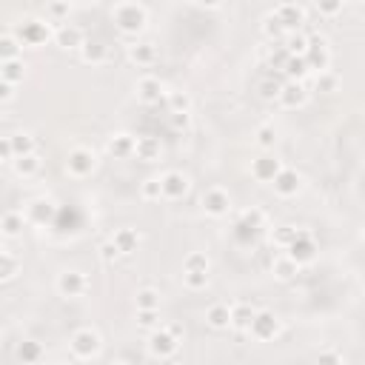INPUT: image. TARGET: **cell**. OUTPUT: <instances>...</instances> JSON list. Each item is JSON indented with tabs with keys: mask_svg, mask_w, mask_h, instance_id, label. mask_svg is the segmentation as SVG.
Returning a JSON list of instances; mask_svg holds the SVG:
<instances>
[{
	"mask_svg": "<svg viewBox=\"0 0 365 365\" xmlns=\"http://www.w3.org/2000/svg\"><path fill=\"white\" fill-rule=\"evenodd\" d=\"M112 20L120 35L126 37H137L145 23H149V9H145L143 3H114L112 6Z\"/></svg>",
	"mask_w": 365,
	"mask_h": 365,
	"instance_id": "obj_1",
	"label": "cell"
},
{
	"mask_svg": "<svg viewBox=\"0 0 365 365\" xmlns=\"http://www.w3.org/2000/svg\"><path fill=\"white\" fill-rule=\"evenodd\" d=\"M69 346H71V354H75L78 359H94L97 354H100L103 339L94 328H78L75 334H71Z\"/></svg>",
	"mask_w": 365,
	"mask_h": 365,
	"instance_id": "obj_2",
	"label": "cell"
},
{
	"mask_svg": "<svg viewBox=\"0 0 365 365\" xmlns=\"http://www.w3.org/2000/svg\"><path fill=\"white\" fill-rule=\"evenodd\" d=\"M145 348H149V354L154 359H168V357H175L177 348H180V339L168 331V328H154L149 331V339H145Z\"/></svg>",
	"mask_w": 365,
	"mask_h": 365,
	"instance_id": "obj_3",
	"label": "cell"
},
{
	"mask_svg": "<svg viewBox=\"0 0 365 365\" xmlns=\"http://www.w3.org/2000/svg\"><path fill=\"white\" fill-rule=\"evenodd\" d=\"M94 168H97V157H94L91 149H83V145H78V149L69 152V157H66V172L75 177V180L91 177Z\"/></svg>",
	"mask_w": 365,
	"mask_h": 365,
	"instance_id": "obj_4",
	"label": "cell"
},
{
	"mask_svg": "<svg viewBox=\"0 0 365 365\" xmlns=\"http://www.w3.org/2000/svg\"><path fill=\"white\" fill-rule=\"evenodd\" d=\"M303 60H305L308 71H320V75H323V71H328V66H331V48L326 43V37H320V35L308 37V48H305Z\"/></svg>",
	"mask_w": 365,
	"mask_h": 365,
	"instance_id": "obj_5",
	"label": "cell"
},
{
	"mask_svg": "<svg viewBox=\"0 0 365 365\" xmlns=\"http://www.w3.org/2000/svg\"><path fill=\"white\" fill-rule=\"evenodd\" d=\"M246 334H251L257 343H269V339H274L277 334H280V320H277V314L274 311H254V320H251V326H249V331Z\"/></svg>",
	"mask_w": 365,
	"mask_h": 365,
	"instance_id": "obj_6",
	"label": "cell"
},
{
	"mask_svg": "<svg viewBox=\"0 0 365 365\" xmlns=\"http://www.w3.org/2000/svg\"><path fill=\"white\" fill-rule=\"evenodd\" d=\"M17 43L20 46H32V48H37V46H43L48 37V23H43V20H35V17H29V20H23L20 26H17Z\"/></svg>",
	"mask_w": 365,
	"mask_h": 365,
	"instance_id": "obj_7",
	"label": "cell"
},
{
	"mask_svg": "<svg viewBox=\"0 0 365 365\" xmlns=\"http://www.w3.org/2000/svg\"><path fill=\"white\" fill-rule=\"evenodd\" d=\"M285 254L294 260L297 265H308V262H314V257H317V242H314V237L308 231L300 229L297 231V240L285 249Z\"/></svg>",
	"mask_w": 365,
	"mask_h": 365,
	"instance_id": "obj_8",
	"label": "cell"
},
{
	"mask_svg": "<svg viewBox=\"0 0 365 365\" xmlns=\"http://www.w3.org/2000/svg\"><path fill=\"white\" fill-rule=\"evenodd\" d=\"M274 17H277V23L285 29V35H291V32H300V26L305 23V6H300V3H280L274 12H271Z\"/></svg>",
	"mask_w": 365,
	"mask_h": 365,
	"instance_id": "obj_9",
	"label": "cell"
},
{
	"mask_svg": "<svg viewBox=\"0 0 365 365\" xmlns=\"http://www.w3.org/2000/svg\"><path fill=\"white\" fill-rule=\"evenodd\" d=\"M86 288H89V280H86L83 271L69 269V271L57 274V294H60V297H69V300L83 297V294H86Z\"/></svg>",
	"mask_w": 365,
	"mask_h": 365,
	"instance_id": "obj_10",
	"label": "cell"
},
{
	"mask_svg": "<svg viewBox=\"0 0 365 365\" xmlns=\"http://www.w3.org/2000/svg\"><path fill=\"white\" fill-rule=\"evenodd\" d=\"M203 211L208 217H226L231 211V197H229V191L220 188V186H211L206 188L203 194Z\"/></svg>",
	"mask_w": 365,
	"mask_h": 365,
	"instance_id": "obj_11",
	"label": "cell"
},
{
	"mask_svg": "<svg viewBox=\"0 0 365 365\" xmlns=\"http://www.w3.org/2000/svg\"><path fill=\"white\" fill-rule=\"evenodd\" d=\"M188 177L183 172H166L160 177V191H163V200H180L188 194Z\"/></svg>",
	"mask_w": 365,
	"mask_h": 365,
	"instance_id": "obj_12",
	"label": "cell"
},
{
	"mask_svg": "<svg viewBox=\"0 0 365 365\" xmlns=\"http://www.w3.org/2000/svg\"><path fill=\"white\" fill-rule=\"evenodd\" d=\"M134 91H137V100L145 103V106H157L163 97H166V89H163L160 78H152V75L140 78L137 86H134Z\"/></svg>",
	"mask_w": 365,
	"mask_h": 365,
	"instance_id": "obj_13",
	"label": "cell"
},
{
	"mask_svg": "<svg viewBox=\"0 0 365 365\" xmlns=\"http://www.w3.org/2000/svg\"><path fill=\"white\" fill-rule=\"evenodd\" d=\"M280 172H283V163H280L274 154H260V157L251 163V177L260 180V183H271Z\"/></svg>",
	"mask_w": 365,
	"mask_h": 365,
	"instance_id": "obj_14",
	"label": "cell"
},
{
	"mask_svg": "<svg viewBox=\"0 0 365 365\" xmlns=\"http://www.w3.org/2000/svg\"><path fill=\"white\" fill-rule=\"evenodd\" d=\"M55 214H57V206L52 200H32L23 217H26V223L46 226V223H55Z\"/></svg>",
	"mask_w": 365,
	"mask_h": 365,
	"instance_id": "obj_15",
	"label": "cell"
},
{
	"mask_svg": "<svg viewBox=\"0 0 365 365\" xmlns=\"http://www.w3.org/2000/svg\"><path fill=\"white\" fill-rule=\"evenodd\" d=\"M80 57H83L86 63H91V66H103V63L112 57V48H109V43L100 40V37H89V40L80 46Z\"/></svg>",
	"mask_w": 365,
	"mask_h": 365,
	"instance_id": "obj_16",
	"label": "cell"
},
{
	"mask_svg": "<svg viewBox=\"0 0 365 365\" xmlns=\"http://www.w3.org/2000/svg\"><path fill=\"white\" fill-rule=\"evenodd\" d=\"M305 100H308V91H305L303 83H294V80H285L283 83L280 97H277V103L283 109H300V106H305Z\"/></svg>",
	"mask_w": 365,
	"mask_h": 365,
	"instance_id": "obj_17",
	"label": "cell"
},
{
	"mask_svg": "<svg viewBox=\"0 0 365 365\" xmlns=\"http://www.w3.org/2000/svg\"><path fill=\"white\" fill-rule=\"evenodd\" d=\"M300 183H303L300 175L294 172V168H285V166H283V172L271 180V186H274V191L280 194V197H294V194L300 191Z\"/></svg>",
	"mask_w": 365,
	"mask_h": 365,
	"instance_id": "obj_18",
	"label": "cell"
},
{
	"mask_svg": "<svg viewBox=\"0 0 365 365\" xmlns=\"http://www.w3.org/2000/svg\"><path fill=\"white\" fill-rule=\"evenodd\" d=\"M126 55H129V60L134 66H152L157 60V46L149 43V40H134Z\"/></svg>",
	"mask_w": 365,
	"mask_h": 365,
	"instance_id": "obj_19",
	"label": "cell"
},
{
	"mask_svg": "<svg viewBox=\"0 0 365 365\" xmlns=\"http://www.w3.org/2000/svg\"><path fill=\"white\" fill-rule=\"evenodd\" d=\"M112 242L117 246L120 257H123V254H134L140 249V242H143V234L137 229H117L114 237H112Z\"/></svg>",
	"mask_w": 365,
	"mask_h": 365,
	"instance_id": "obj_20",
	"label": "cell"
},
{
	"mask_svg": "<svg viewBox=\"0 0 365 365\" xmlns=\"http://www.w3.org/2000/svg\"><path fill=\"white\" fill-rule=\"evenodd\" d=\"M55 43L60 48H66V52H71V48H80L86 43V35L78 26H71V23H63V26L55 32Z\"/></svg>",
	"mask_w": 365,
	"mask_h": 365,
	"instance_id": "obj_21",
	"label": "cell"
},
{
	"mask_svg": "<svg viewBox=\"0 0 365 365\" xmlns=\"http://www.w3.org/2000/svg\"><path fill=\"white\" fill-rule=\"evenodd\" d=\"M160 140L157 137H149V134H145V137H137L134 140V157L137 160H143V163H157L160 160Z\"/></svg>",
	"mask_w": 365,
	"mask_h": 365,
	"instance_id": "obj_22",
	"label": "cell"
},
{
	"mask_svg": "<svg viewBox=\"0 0 365 365\" xmlns=\"http://www.w3.org/2000/svg\"><path fill=\"white\" fill-rule=\"evenodd\" d=\"M206 323H208L214 331H226V328H231V305H229V303H214V305H208V311H206Z\"/></svg>",
	"mask_w": 365,
	"mask_h": 365,
	"instance_id": "obj_23",
	"label": "cell"
},
{
	"mask_svg": "<svg viewBox=\"0 0 365 365\" xmlns=\"http://www.w3.org/2000/svg\"><path fill=\"white\" fill-rule=\"evenodd\" d=\"M134 140H137V137H132V134H126V132L114 134V137L109 140V154L117 157V160H129V157H134Z\"/></svg>",
	"mask_w": 365,
	"mask_h": 365,
	"instance_id": "obj_24",
	"label": "cell"
},
{
	"mask_svg": "<svg viewBox=\"0 0 365 365\" xmlns=\"http://www.w3.org/2000/svg\"><path fill=\"white\" fill-rule=\"evenodd\" d=\"M271 274H274L280 283H288V280H294V277L300 274V265L291 260L288 254H277V257L271 260Z\"/></svg>",
	"mask_w": 365,
	"mask_h": 365,
	"instance_id": "obj_25",
	"label": "cell"
},
{
	"mask_svg": "<svg viewBox=\"0 0 365 365\" xmlns=\"http://www.w3.org/2000/svg\"><path fill=\"white\" fill-rule=\"evenodd\" d=\"M23 229H26V217H23L20 211H6L3 217H0V234L3 237H20Z\"/></svg>",
	"mask_w": 365,
	"mask_h": 365,
	"instance_id": "obj_26",
	"label": "cell"
},
{
	"mask_svg": "<svg viewBox=\"0 0 365 365\" xmlns=\"http://www.w3.org/2000/svg\"><path fill=\"white\" fill-rule=\"evenodd\" d=\"M40 166H43V160H40L37 152H35V154H26V157H15V160H12V168H15V175H17V177H35V175L40 172Z\"/></svg>",
	"mask_w": 365,
	"mask_h": 365,
	"instance_id": "obj_27",
	"label": "cell"
},
{
	"mask_svg": "<svg viewBox=\"0 0 365 365\" xmlns=\"http://www.w3.org/2000/svg\"><path fill=\"white\" fill-rule=\"evenodd\" d=\"M254 311H257V308H251L249 303L231 305V328H234V331H249V326H251V320H254Z\"/></svg>",
	"mask_w": 365,
	"mask_h": 365,
	"instance_id": "obj_28",
	"label": "cell"
},
{
	"mask_svg": "<svg viewBox=\"0 0 365 365\" xmlns=\"http://www.w3.org/2000/svg\"><path fill=\"white\" fill-rule=\"evenodd\" d=\"M26 78V63L23 60H9V63H0V80L9 83V86H17Z\"/></svg>",
	"mask_w": 365,
	"mask_h": 365,
	"instance_id": "obj_29",
	"label": "cell"
},
{
	"mask_svg": "<svg viewBox=\"0 0 365 365\" xmlns=\"http://www.w3.org/2000/svg\"><path fill=\"white\" fill-rule=\"evenodd\" d=\"M285 52L291 55V57H303L305 55V48H308V35H303V32H291V35H285V40L280 43Z\"/></svg>",
	"mask_w": 365,
	"mask_h": 365,
	"instance_id": "obj_30",
	"label": "cell"
},
{
	"mask_svg": "<svg viewBox=\"0 0 365 365\" xmlns=\"http://www.w3.org/2000/svg\"><path fill=\"white\" fill-rule=\"evenodd\" d=\"M283 78L280 75H274V71H269L262 80H260V97L262 100H277L280 97V89H283Z\"/></svg>",
	"mask_w": 365,
	"mask_h": 365,
	"instance_id": "obj_31",
	"label": "cell"
},
{
	"mask_svg": "<svg viewBox=\"0 0 365 365\" xmlns=\"http://www.w3.org/2000/svg\"><path fill=\"white\" fill-rule=\"evenodd\" d=\"M166 103H168V114H191V97H188V91H168Z\"/></svg>",
	"mask_w": 365,
	"mask_h": 365,
	"instance_id": "obj_32",
	"label": "cell"
},
{
	"mask_svg": "<svg viewBox=\"0 0 365 365\" xmlns=\"http://www.w3.org/2000/svg\"><path fill=\"white\" fill-rule=\"evenodd\" d=\"M9 143H12V154H15V157L35 154V137H32V134H26V132L12 134V137H9Z\"/></svg>",
	"mask_w": 365,
	"mask_h": 365,
	"instance_id": "obj_33",
	"label": "cell"
},
{
	"mask_svg": "<svg viewBox=\"0 0 365 365\" xmlns=\"http://www.w3.org/2000/svg\"><path fill=\"white\" fill-rule=\"evenodd\" d=\"M40 357H43V346L37 343V339H23V343L17 346V359H20V362L32 365V362H37Z\"/></svg>",
	"mask_w": 365,
	"mask_h": 365,
	"instance_id": "obj_34",
	"label": "cell"
},
{
	"mask_svg": "<svg viewBox=\"0 0 365 365\" xmlns=\"http://www.w3.org/2000/svg\"><path fill=\"white\" fill-rule=\"evenodd\" d=\"M20 60V43L15 35H0V63Z\"/></svg>",
	"mask_w": 365,
	"mask_h": 365,
	"instance_id": "obj_35",
	"label": "cell"
},
{
	"mask_svg": "<svg viewBox=\"0 0 365 365\" xmlns=\"http://www.w3.org/2000/svg\"><path fill=\"white\" fill-rule=\"evenodd\" d=\"M134 303H137V311H157L160 308V291L157 288H140Z\"/></svg>",
	"mask_w": 365,
	"mask_h": 365,
	"instance_id": "obj_36",
	"label": "cell"
},
{
	"mask_svg": "<svg viewBox=\"0 0 365 365\" xmlns=\"http://www.w3.org/2000/svg\"><path fill=\"white\" fill-rule=\"evenodd\" d=\"M308 75V66L303 57H288L285 69H283V78L285 80H294V83H303V78Z\"/></svg>",
	"mask_w": 365,
	"mask_h": 365,
	"instance_id": "obj_37",
	"label": "cell"
},
{
	"mask_svg": "<svg viewBox=\"0 0 365 365\" xmlns=\"http://www.w3.org/2000/svg\"><path fill=\"white\" fill-rule=\"evenodd\" d=\"M20 271V260L15 257V254H9L6 249L0 251V283H6V280H12L15 274Z\"/></svg>",
	"mask_w": 365,
	"mask_h": 365,
	"instance_id": "obj_38",
	"label": "cell"
},
{
	"mask_svg": "<svg viewBox=\"0 0 365 365\" xmlns=\"http://www.w3.org/2000/svg\"><path fill=\"white\" fill-rule=\"evenodd\" d=\"M183 271H211V260H208V254L206 251H191L188 257H186V262H183Z\"/></svg>",
	"mask_w": 365,
	"mask_h": 365,
	"instance_id": "obj_39",
	"label": "cell"
},
{
	"mask_svg": "<svg viewBox=\"0 0 365 365\" xmlns=\"http://www.w3.org/2000/svg\"><path fill=\"white\" fill-rule=\"evenodd\" d=\"M140 197H143L145 203H157V200H163L160 177H145V180L140 183Z\"/></svg>",
	"mask_w": 365,
	"mask_h": 365,
	"instance_id": "obj_40",
	"label": "cell"
},
{
	"mask_svg": "<svg viewBox=\"0 0 365 365\" xmlns=\"http://www.w3.org/2000/svg\"><path fill=\"white\" fill-rule=\"evenodd\" d=\"M297 231H300V229H294V226H280V229H274L271 242H274L277 249H283V251H285V249L291 246V242L297 240Z\"/></svg>",
	"mask_w": 365,
	"mask_h": 365,
	"instance_id": "obj_41",
	"label": "cell"
},
{
	"mask_svg": "<svg viewBox=\"0 0 365 365\" xmlns=\"http://www.w3.org/2000/svg\"><path fill=\"white\" fill-rule=\"evenodd\" d=\"M262 32H265V37L274 40V43H283V40H285V29L277 23L274 15H265V20H262Z\"/></svg>",
	"mask_w": 365,
	"mask_h": 365,
	"instance_id": "obj_42",
	"label": "cell"
},
{
	"mask_svg": "<svg viewBox=\"0 0 365 365\" xmlns=\"http://www.w3.org/2000/svg\"><path fill=\"white\" fill-rule=\"evenodd\" d=\"M254 137H257V145H260V149L269 152V149H274V143H277V129L265 123V126H260V129H257V134H254Z\"/></svg>",
	"mask_w": 365,
	"mask_h": 365,
	"instance_id": "obj_43",
	"label": "cell"
},
{
	"mask_svg": "<svg viewBox=\"0 0 365 365\" xmlns=\"http://www.w3.org/2000/svg\"><path fill=\"white\" fill-rule=\"evenodd\" d=\"M240 223H242V226H249L251 231H257V234H260V229L265 226V214H262L260 208H249V211H242Z\"/></svg>",
	"mask_w": 365,
	"mask_h": 365,
	"instance_id": "obj_44",
	"label": "cell"
},
{
	"mask_svg": "<svg viewBox=\"0 0 365 365\" xmlns=\"http://www.w3.org/2000/svg\"><path fill=\"white\" fill-rule=\"evenodd\" d=\"M183 283L188 291H203L208 285V274L206 271H183Z\"/></svg>",
	"mask_w": 365,
	"mask_h": 365,
	"instance_id": "obj_45",
	"label": "cell"
},
{
	"mask_svg": "<svg viewBox=\"0 0 365 365\" xmlns=\"http://www.w3.org/2000/svg\"><path fill=\"white\" fill-rule=\"evenodd\" d=\"M137 326L145 331L160 328V308L157 311H137Z\"/></svg>",
	"mask_w": 365,
	"mask_h": 365,
	"instance_id": "obj_46",
	"label": "cell"
},
{
	"mask_svg": "<svg viewBox=\"0 0 365 365\" xmlns=\"http://www.w3.org/2000/svg\"><path fill=\"white\" fill-rule=\"evenodd\" d=\"M288 57H291V55L285 52V48H283L280 43H274V46H271V55H269V66L283 71V69H285V63H288Z\"/></svg>",
	"mask_w": 365,
	"mask_h": 365,
	"instance_id": "obj_47",
	"label": "cell"
},
{
	"mask_svg": "<svg viewBox=\"0 0 365 365\" xmlns=\"http://www.w3.org/2000/svg\"><path fill=\"white\" fill-rule=\"evenodd\" d=\"M337 86H339V80H337V75H331V71H323V75H317V91H337Z\"/></svg>",
	"mask_w": 365,
	"mask_h": 365,
	"instance_id": "obj_48",
	"label": "cell"
},
{
	"mask_svg": "<svg viewBox=\"0 0 365 365\" xmlns=\"http://www.w3.org/2000/svg\"><path fill=\"white\" fill-rule=\"evenodd\" d=\"M168 126H172V132H188L191 126V114H168Z\"/></svg>",
	"mask_w": 365,
	"mask_h": 365,
	"instance_id": "obj_49",
	"label": "cell"
},
{
	"mask_svg": "<svg viewBox=\"0 0 365 365\" xmlns=\"http://www.w3.org/2000/svg\"><path fill=\"white\" fill-rule=\"evenodd\" d=\"M117 257H120V251H117V246H114V242H112V240H106V242H103V246H100V260H103L106 265H112V262H114Z\"/></svg>",
	"mask_w": 365,
	"mask_h": 365,
	"instance_id": "obj_50",
	"label": "cell"
},
{
	"mask_svg": "<svg viewBox=\"0 0 365 365\" xmlns=\"http://www.w3.org/2000/svg\"><path fill=\"white\" fill-rule=\"evenodd\" d=\"M317 12L326 15V17H334L343 12V0H331V3H317Z\"/></svg>",
	"mask_w": 365,
	"mask_h": 365,
	"instance_id": "obj_51",
	"label": "cell"
},
{
	"mask_svg": "<svg viewBox=\"0 0 365 365\" xmlns=\"http://www.w3.org/2000/svg\"><path fill=\"white\" fill-rule=\"evenodd\" d=\"M234 237H237V240L242 242V246H246V242H251V240L257 237V231H251L249 226H242V223L237 220V226H234Z\"/></svg>",
	"mask_w": 365,
	"mask_h": 365,
	"instance_id": "obj_52",
	"label": "cell"
},
{
	"mask_svg": "<svg viewBox=\"0 0 365 365\" xmlns=\"http://www.w3.org/2000/svg\"><path fill=\"white\" fill-rule=\"evenodd\" d=\"M317 365H343V357H339L337 351H323L317 357Z\"/></svg>",
	"mask_w": 365,
	"mask_h": 365,
	"instance_id": "obj_53",
	"label": "cell"
},
{
	"mask_svg": "<svg viewBox=\"0 0 365 365\" xmlns=\"http://www.w3.org/2000/svg\"><path fill=\"white\" fill-rule=\"evenodd\" d=\"M69 12H71V6H69V3H48V9H46V15H52V17H57V20H60V17H66Z\"/></svg>",
	"mask_w": 365,
	"mask_h": 365,
	"instance_id": "obj_54",
	"label": "cell"
},
{
	"mask_svg": "<svg viewBox=\"0 0 365 365\" xmlns=\"http://www.w3.org/2000/svg\"><path fill=\"white\" fill-rule=\"evenodd\" d=\"M3 160H15V154H12V143H9V137H0V163Z\"/></svg>",
	"mask_w": 365,
	"mask_h": 365,
	"instance_id": "obj_55",
	"label": "cell"
},
{
	"mask_svg": "<svg viewBox=\"0 0 365 365\" xmlns=\"http://www.w3.org/2000/svg\"><path fill=\"white\" fill-rule=\"evenodd\" d=\"M12 97H15V86H9V83L0 80V103H9Z\"/></svg>",
	"mask_w": 365,
	"mask_h": 365,
	"instance_id": "obj_56",
	"label": "cell"
},
{
	"mask_svg": "<svg viewBox=\"0 0 365 365\" xmlns=\"http://www.w3.org/2000/svg\"><path fill=\"white\" fill-rule=\"evenodd\" d=\"M55 365H71V362H55Z\"/></svg>",
	"mask_w": 365,
	"mask_h": 365,
	"instance_id": "obj_57",
	"label": "cell"
},
{
	"mask_svg": "<svg viewBox=\"0 0 365 365\" xmlns=\"http://www.w3.org/2000/svg\"><path fill=\"white\" fill-rule=\"evenodd\" d=\"M112 365H126V362H112Z\"/></svg>",
	"mask_w": 365,
	"mask_h": 365,
	"instance_id": "obj_58",
	"label": "cell"
},
{
	"mask_svg": "<svg viewBox=\"0 0 365 365\" xmlns=\"http://www.w3.org/2000/svg\"><path fill=\"white\" fill-rule=\"evenodd\" d=\"M0 251H3V246H0Z\"/></svg>",
	"mask_w": 365,
	"mask_h": 365,
	"instance_id": "obj_59",
	"label": "cell"
}]
</instances>
